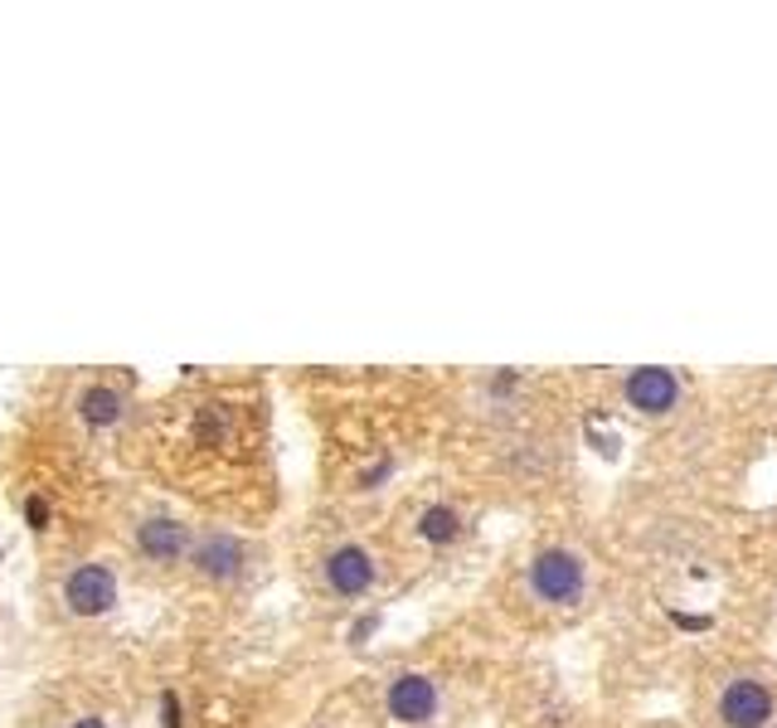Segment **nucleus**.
I'll return each mask as SVG.
<instances>
[{"label": "nucleus", "mask_w": 777, "mask_h": 728, "mask_svg": "<svg viewBox=\"0 0 777 728\" xmlns=\"http://www.w3.org/2000/svg\"><path fill=\"white\" fill-rule=\"evenodd\" d=\"M584 582H588V568L574 549H540V554L530 558V592L540 602H549V607L578 602Z\"/></svg>", "instance_id": "f257e3e1"}, {"label": "nucleus", "mask_w": 777, "mask_h": 728, "mask_svg": "<svg viewBox=\"0 0 777 728\" xmlns=\"http://www.w3.org/2000/svg\"><path fill=\"white\" fill-rule=\"evenodd\" d=\"M190 564L195 574L204 582H220V588H229L248 574V544L229 529H210V535H200L190 544Z\"/></svg>", "instance_id": "f03ea898"}, {"label": "nucleus", "mask_w": 777, "mask_h": 728, "mask_svg": "<svg viewBox=\"0 0 777 728\" xmlns=\"http://www.w3.org/2000/svg\"><path fill=\"white\" fill-rule=\"evenodd\" d=\"M64 607L74 617H108L117 607V574L108 564H78L64 578Z\"/></svg>", "instance_id": "7ed1b4c3"}, {"label": "nucleus", "mask_w": 777, "mask_h": 728, "mask_svg": "<svg viewBox=\"0 0 777 728\" xmlns=\"http://www.w3.org/2000/svg\"><path fill=\"white\" fill-rule=\"evenodd\" d=\"M131 544H137L141 558H151V564H180V558H190V525L175 515H151L137 525V535H131Z\"/></svg>", "instance_id": "20e7f679"}, {"label": "nucleus", "mask_w": 777, "mask_h": 728, "mask_svg": "<svg viewBox=\"0 0 777 728\" xmlns=\"http://www.w3.org/2000/svg\"><path fill=\"white\" fill-rule=\"evenodd\" d=\"M385 710H389V719H399V724H428L433 714H438V685L428 680L423 670H403V675H393L389 680V694H385Z\"/></svg>", "instance_id": "39448f33"}, {"label": "nucleus", "mask_w": 777, "mask_h": 728, "mask_svg": "<svg viewBox=\"0 0 777 728\" xmlns=\"http://www.w3.org/2000/svg\"><path fill=\"white\" fill-rule=\"evenodd\" d=\"M375 554L365 544H340L326 554V588L336 598H365L375 588Z\"/></svg>", "instance_id": "423d86ee"}, {"label": "nucleus", "mask_w": 777, "mask_h": 728, "mask_svg": "<svg viewBox=\"0 0 777 728\" xmlns=\"http://www.w3.org/2000/svg\"><path fill=\"white\" fill-rule=\"evenodd\" d=\"M622 393H627V403L637 413H671L680 403V379L671 369H661V364H647V369H631L627 384H622Z\"/></svg>", "instance_id": "0eeeda50"}, {"label": "nucleus", "mask_w": 777, "mask_h": 728, "mask_svg": "<svg viewBox=\"0 0 777 728\" xmlns=\"http://www.w3.org/2000/svg\"><path fill=\"white\" fill-rule=\"evenodd\" d=\"M719 719L729 728H763L773 719V694L759 680H734L719 694Z\"/></svg>", "instance_id": "6e6552de"}, {"label": "nucleus", "mask_w": 777, "mask_h": 728, "mask_svg": "<svg viewBox=\"0 0 777 728\" xmlns=\"http://www.w3.org/2000/svg\"><path fill=\"white\" fill-rule=\"evenodd\" d=\"M122 413H127V399H122V389H112V384H88V389L78 393V418L88 423V428H117Z\"/></svg>", "instance_id": "1a4fd4ad"}, {"label": "nucleus", "mask_w": 777, "mask_h": 728, "mask_svg": "<svg viewBox=\"0 0 777 728\" xmlns=\"http://www.w3.org/2000/svg\"><path fill=\"white\" fill-rule=\"evenodd\" d=\"M458 535H462V515L452 505H428L418 515V539H423V544H438L442 549V544H452Z\"/></svg>", "instance_id": "9d476101"}, {"label": "nucleus", "mask_w": 777, "mask_h": 728, "mask_svg": "<svg viewBox=\"0 0 777 728\" xmlns=\"http://www.w3.org/2000/svg\"><path fill=\"white\" fill-rule=\"evenodd\" d=\"M161 728H185V704L175 690L161 694Z\"/></svg>", "instance_id": "9b49d317"}, {"label": "nucleus", "mask_w": 777, "mask_h": 728, "mask_svg": "<svg viewBox=\"0 0 777 728\" xmlns=\"http://www.w3.org/2000/svg\"><path fill=\"white\" fill-rule=\"evenodd\" d=\"M379 631V617L375 612H365V617H355V627H350V647H365L369 637Z\"/></svg>", "instance_id": "f8f14e48"}, {"label": "nucleus", "mask_w": 777, "mask_h": 728, "mask_svg": "<svg viewBox=\"0 0 777 728\" xmlns=\"http://www.w3.org/2000/svg\"><path fill=\"white\" fill-rule=\"evenodd\" d=\"M25 519H29V529H49V505L39 501V495H25Z\"/></svg>", "instance_id": "ddd939ff"}, {"label": "nucleus", "mask_w": 777, "mask_h": 728, "mask_svg": "<svg viewBox=\"0 0 777 728\" xmlns=\"http://www.w3.org/2000/svg\"><path fill=\"white\" fill-rule=\"evenodd\" d=\"M385 476H389V462H379L375 472H365V476H360V486H365V491H369V486H375V481H385Z\"/></svg>", "instance_id": "4468645a"}, {"label": "nucleus", "mask_w": 777, "mask_h": 728, "mask_svg": "<svg viewBox=\"0 0 777 728\" xmlns=\"http://www.w3.org/2000/svg\"><path fill=\"white\" fill-rule=\"evenodd\" d=\"M515 389V374H496L491 379V393H511Z\"/></svg>", "instance_id": "2eb2a0df"}, {"label": "nucleus", "mask_w": 777, "mask_h": 728, "mask_svg": "<svg viewBox=\"0 0 777 728\" xmlns=\"http://www.w3.org/2000/svg\"><path fill=\"white\" fill-rule=\"evenodd\" d=\"M74 728H108V724H102V719H98V714H83V719H78Z\"/></svg>", "instance_id": "dca6fc26"}]
</instances>
